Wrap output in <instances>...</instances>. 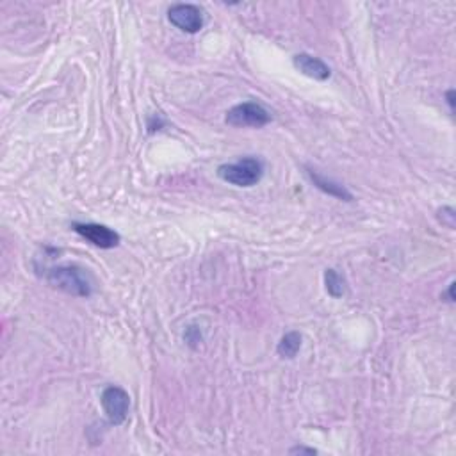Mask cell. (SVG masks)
Segmentation results:
<instances>
[{"instance_id":"6da1fadb","label":"cell","mask_w":456,"mask_h":456,"mask_svg":"<svg viewBox=\"0 0 456 456\" xmlns=\"http://www.w3.org/2000/svg\"><path fill=\"white\" fill-rule=\"evenodd\" d=\"M47 280L58 289L65 290L74 296L88 298L93 293V283L89 280L88 273L79 266H58L47 271Z\"/></svg>"},{"instance_id":"7a4b0ae2","label":"cell","mask_w":456,"mask_h":456,"mask_svg":"<svg viewBox=\"0 0 456 456\" xmlns=\"http://www.w3.org/2000/svg\"><path fill=\"white\" fill-rule=\"evenodd\" d=\"M264 175V164L257 157L239 159L237 163L221 164L217 168V177L221 180L237 187H252L260 182Z\"/></svg>"},{"instance_id":"3957f363","label":"cell","mask_w":456,"mask_h":456,"mask_svg":"<svg viewBox=\"0 0 456 456\" xmlns=\"http://www.w3.org/2000/svg\"><path fill=\"white\" fill-rule=\"evenodd\" d=\"M271 121V114L255 102H244L227 112V123L232 127L260 128Z\"/></svg>"},{"instance_id":"277c9868","label":"cell","mask_w":456,"mask_h":456,"mask_svg":"<svg viewBox=\"0 0 456 456\" xmlns=\"http://www.w3.org/2000/svg\"><path fill=\"white\" fill-rule=\"evenodd\" d=\"M100 401L109 422L114 426L123 424L128 415V408H130V396L121 387L111 385L102 392Z\"/></svg>"},{"instance_id":"5b68a950","label":"cell","mask_w":456,"mask_h":456,"mask_svg":"<svg viewBox=\"0 0 456 456\" xmlns=\"http://www.w3.org/2000/svg\"><path fill=\"white\" fill-rule=\"evenodd\" d=\"M168 18L171 24L182 32L196 34L203 27V13L193 4H175L168 11Z\"/></svg>"},{"instance_id":"8992f818","label":"cell","mask_w":456,"mask_h":456,"mask_svg":"<svg viewBox=\"0 0 456 456\" xmlns=\"http://www.w3.org/2000/svg\"><path fill=\"white\" fill-rule=\"evenodd\" d=\"M72 228L79 236L84 237L86 241H89L97 248H102V250H111V248H116L120 244V236L109 227H105V224L74 223Z\"/></svg>"},{"instance_id":"52a82bcc","label":"cell","mask_w":456,"mask_h":456,"mask_svg":"<svg viewBox=\"0 0 456 456\" xmlns=\"http://www.w3.org/2000/svg\"><path fill=\"white\" fill-rule=\"evenodd\" d=\"M294 68L302 72L303 75L316 81H326L332 75L328 65L325 61H321L319 58H314L310 54H296L293 59Z\"/></svg>"},{"instance_id":"ba28073f","label":"cell","mask_w":456,"mask_h":456,"mask_svg":"<svg viewBox=\"0 0 456 456\" xmlns=\"http://www.w3.org/2000/svg\"><path fill=\"white\" fill-rule=\"evenodd\" d=\"M310 178H312L314 186L319 187L321 191H325V193H328L330 196H335V198H340V200H346V201H351L353 196L351 193H348V191L344 189V187L340 186V184H335L333 180H326L325 177H321V175L314 173V171H309Z\"/></svg>"},{"instance_id":"9c48e42d","label":"cell","mask_w":456,"mask_h":456,"mask_svg":"<svg viewBox=\"0 0 456 456\" xmlns=\"http://www.w3.org/2000/svg\"><path fill=\"white\" fill-rule=\"evenodd\" d=\"M300 348H302V335L298 332H289L280 339L276 353L282 358H294V356L298 355Z\"/></svg>"},{"instance_id":"30bf717a","label":"cell","mask_w":456,"mask_h":456,"mask_svg":"<svg viewBox=\"0 0 456 456\" xmlns=\"http://www.w3.org/2000/svg\"><path fill=\"white\" fill-rule=\"evenodd\" d=\"M325 283H326V290H328L330 296L333 298H342L346 293V286H344V279L337 273L335 269H328L325 273Z\"/></svg>"},{"instance_id":"8fae6325","label":"cell","mask_w":456,"mask_h":456,"mask_svg":"<svg viewBox=\"0 0 456 456\" xmlns=\"http://www.w3.org/2000/svg\"><path fill=\"white\" fill-rule=\"evenodd\" d=\"M438 220H441L442 224H445L448 228H455L456 224V213L452 207H442L438 210Z\"/></svg>"},{"instance_id":"7c38bea8","label":"cell","mask_w":456,"mask_h":456,"mask_svg":"<svg viewBox=\"0 0 456 456\" xmlns=\"http://www.w3.org/2000/svg\"><path fill=\"white\" fill-rule=\"evenodd\" d=\"M290 455H317L316 449L312 448H303V445H298V448H293L289 449Z\"/></svg>"},{"instance_id":"4fadbf2b","label":"cell","mask_w":456,"mask_h":456,"mask_svg":"<svg viewBox=\"0 0 456 456\" xmlns=\"http://www.w3.org/2000/svg\"><path fill=\"white\" fill-rule=\"evenodd\" d=\"M445 98H448L449 109H451V112H452L455 111V89H449L448 93H445Z\"/></svg>"},{"instance_id":"5bb4252c","label":"cell","mask_w":456,"mask_h":456,"mask_svg":"<svg viewBox=\"0 0 456 456\" xmlns=\"http://www.w3.org/2000/svg\"><path fill=\"white\" fill-rule=\"evenodd\" d=\"M452 290H455V283H451L448 289V293L444 294V298H448V302H455V294H452Z\"/></svg>"}]
</instances>
